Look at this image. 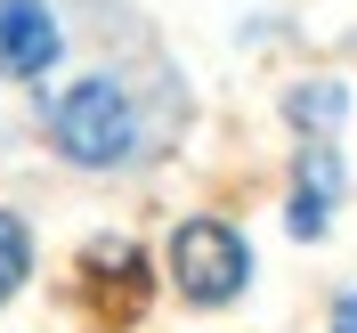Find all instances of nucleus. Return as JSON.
Returning a JSON list of instances; mask_svg holds the SVG:
<instances>
[{
  "label": "nucleus",
  "instance_id": "obj_2",
  "mask_svg": "<svg viewBox=\"0 0 357 333\" xmlns=\"http://www.w3.org/2000/svg\"><path fill=\"white\" fill-rule=\"evenodd\" d=\"M171 268H178V293H187V301H203V309L236 301V293H244V276H252L244 236H236V228H220V220H187V228H178V236H171Z\"/></svg>",
  "mask_w": 357,
  "mask_h": 333
},
{
  "label": "nucleus",
  "instance_id": "obj_5",
  "mask_svg": "<svg viewBox=\"0 0 357 333\" xmlns=\"http://www.w3.org/2000/svg\"><path fill=\"white\" fill-rule=\"evenodd\" d=\"M24 268H33V236H24L17 212H0V301L24 285Z\"/></svg>",
  "mask_w": 357,
  "mask_h": 333
},
{
  "label": "nucleus",
  "instance_id": "obj_7",
  "mask_svg": "<svg viewBox=\"0 0 357 333\" xmlns=\"http://www.w3.org/2000/svg\"><path fill=\"white\" fill-rule=\"evenodd\" d=\"M333 333H357V293H349V301L333 309Z\"/></svg>",
  "mask_w": 357,
  "mask_h": 333
},
{
  "label": "nucleus",
  "instance_id": "obj_3",
  "mask_svg": "<svg viewBox=\"0 0 357 333\" xmlns=\"http://www.w3.org/2000/svg\"><path fill=\"white\" fill-rule=\"evenodd\" d=\"M49 57H57V17L41 0H0V73L33 82V73H49Z\"/></svg>",
  "mask_w": 357,
  "mask_h": 333
},
{
  "label": "nucleus",
  "instance_id": "obj_6",
  "mask_svg": "<svg viewBox=\"0 0 357 333\" xmlns=\"http://www.w3.org/2000/svg\"><path fill=\"white\" fill-rule=\"evenodd\" d=\"M333 187H341V163L325 155V147H309V155H301V203H317V212H325V203H333Z\"/></svg>",
  "mask_w": 357,
  "mask_h": 333
},
{
  "label": "nucleus",
  "instance_id": "obj_1",
  "mask_svg": "<svg viewBox=\"0 0 357 333\" xmlns=\"http://www.w3.org/2000/svg\"><path fill=\"white\" fill-rule=\"evenodd\" d=\"M49 138H57V155L66 163H89V171H106L138 147V106L122 98V82H73L49 114Z\"/></svg>",
  "mask_w": 357,
  "mask_h": 333
},
{
  "label": "nucleus",
  "instance_id": "obj_4",
  "mask_svg": "<svg viewBox=\"0 0 357 333\" xmlns=\"http://www.w3.org/2000/svg\"><path fill=\"white\" fill-rule=\"evenodd\" d=\"M341 106H349V89H341V82H309V89H292V122H301V131H333V122H341Z\"/></svg>",
  "mask_w": 357,
  "mask_h": 333
}]
</instances>
